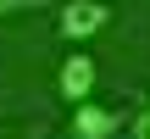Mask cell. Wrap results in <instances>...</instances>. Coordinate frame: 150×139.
<instances>
[{"label":"cell","mask_w":150,"mask_h":139,"mask_svg":"<svg viewBox=\"0 0 150 139\" xmlns=\"http://www.w3.org/2000/svg\"><path fill=\"white\" fill-rule=\"evenodd\" d=\"M22 11H45V0H0V22L6 17H22Z\"/></svg>","instance_id":"obj_4"},{"label":"cell","mask_w":150,"mask_h":139,"mask_svg":"<svg viewBox=\"0 0 150 139\" xmlns=\"http://www.w3.org/2000/svg\"><path fill=\"white\" fill-rule=\"evenodd\" d=\"M95 84H100V67H95V56L89 50H72L67 61H61V72H56V89L78 106V100H89L95 95Z\"/></svg>","instance_id":"obj_3"},{"label":"cell","mask_w":150,"mask_h":139,"mask_svg":"<svg viewBox=\"0 0 150 139\" xmlns=\"http://www.w3.org/2000/svg\"><path fill=\"white\" fill-rule=\"evenodd\" d=\"M106 28H111V0H61L56 6V33L72 45H89Z\"/></svg>","instance_id":"obj_1"},{"label":"cell","mask_w":150,"mask_h":139,"mask_svg":"<svg viewBox=\"0 0 150 139\" xmlns=\"http://www.w3.org/2000/svg\"><path fill=\"white\" fill-rule=\"evenodd\" d=\"M117 128H122V117L89 95V100H78V106H72V117H67V134H61V139H111Z\"/></svg>","instance_id":"obj_2"},{"label":"cell","mask_w":150,"mask_h":139,"mask_svg":"<svg viewBox=\"0 0 150 139\" xmlns=\"http://www.w3.org/2000/svg\"><path fill=\"white\" fill-rule=\"evenodd\" d=\"M134 139H150V106L139 111V117H134Z\"/></svg>","instance_id":"obj_5"},{"label":"cell","mask_w":150,"mask_h":139,"mask_svg":"<svg viewBox=\"0 0 150 139\" xmlns=\"http://www.w3.org/2000/svg\"><path fill=\"white\" fill-rule=\"evenodd\" d=\"M0 139H39L33 128H0Z\"/></svg>","instance_id":"obj_6"}]
</instances>
